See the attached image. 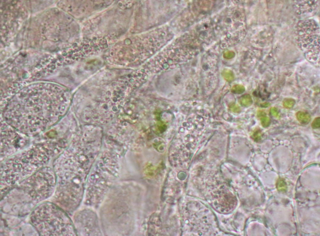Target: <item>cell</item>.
<instances>
[{
	"mask_svg": "<svg viewBox=\"0 0 320 236\" xmlns=\"http://www.w3.org/2000/svg\"><path fill=\"white\" fill-rule=\"evenodd\" d=\"M222 75L225 79L228 82H231L234 79V74L230 70H225L222 72Z\"/></svg>",
	"mask_w": 320,
	"mask_h": 236,
	"instance_id": "obj_8",
	"label": "cell"
},
{
	"mask_svg": "<svg viewBox=\"0 0 320 236\" xmlns=\"http://www.w3.org/2000/svg\"><path fill=\"white\" fill-rule=\"evenodd\" d=\"M270 104L269 103H265L261 104V107H269Z\"/></svg>",
	"mask_w": 320,
	"mask_h": 236,
	"instance_id": "obj_16",
	"label": "cell"
},
{
	"mask_svg": "<svg viewBox=\"0 0 320 236\" xmlns=\"http://www.w3.org/2000/svg\"><path fill=\"white\" fill-rule=\"evenodd\" d=\"M255 137L256 141H260L262 138V133L260 131H259L256 132Z\"/></svg>",
	"mask_w": 320,
	"mask_h": 236,
	"instance_id": "obj_15",
	"label": "cell"
},
{
	"mask_svg": "<svg viewBox=\"0 0 320 236\" xmlns=\"http://www.w3.org/2000/svg\"><path fill=\"white\" fill-rule=\"evenodd\" d=\"M245 90V87L242 85H236L232 87L231 92L236 94H241L243 93Z\"/></svg>",
	"mask_w": 320,
	"mask_h": 236,
	"instance_id": "obj_10",
	"label": "cell"
},
{
	"mask_svg": "<svg viewBox=\"0 0 320 236\" xmlns=\"http://www.w3.org/2000/svg\"><path fill=\"white\" fill-rule=\"evenodd\" d=\"M244 10L239 7H230L221 16L217 28L222 49L242 42L246 35L247 27Z\"/></svg>",
	"mask_w": 320,
	"mask_h": 236,
	"instance_id": "obj_3",
	"label": "cell"
},
{
	"mask_svg": "<svg viewBox=\"0 0 320 236\" xmlns=\"http://www.w3.org/2000/svg\"><path fill=\"white\" fill-rule=\"evenodd\" d=\"M32 225L41 236L77 235L73 222L66 212L55 204L45 202L30 216Z\"/></svg>",
	"mask_w": 320,
	"mask_h": 236,
	"instance_id": "obj_1",
	"label": "cell"
},
{
	"mask_svg": "<svg viewBox=\"0 0 320 236\" xmlns=\"http://www.w3.org/2000/svg\"><path fill=\"white\" fill-rule=\"evenodd\" d=\"M312 126L313 129H318L320 127V118L318 117L316 118L313 121Z\"/></svg>",
	"mask_w": 320,
	"mask_h": 236,
	"instance_id": "obj_12",
	"label": "cell"
},
{
	"mask_svg": "<svg viewBox=\"0 0 320 236\" xmlns=\"http://www.w3.org/2000/svg\"><path fill=\"white\" fill-rule=\"evenodd\" d=\"M73 224L77 235H103L97 214L90 209H83L75 213Z\"/></svg>",
	"mask_w": 320,
	"mask_h": 236,
	"instance_id": "obj_4",
	"label": "cell"
},
{
	"mask_svg": "<svg viewBox=\"0 0 320 236\" xmlns=\"http://www.w3.org/2000/svg\"><path fill=\"white\" fill-rule=\"evenodd\" d=\"M235 56V52L232 51H227L225 52L223 54V56L225 58L227 59H230L233 58Z\"/></svg>",
	"mask_w": 320,
	"mask_h": 236,
	"instance_id": "obj_13",
	"label": "cell"
},
{
	"mask_svg": "<svg viewBox=\"0 0 320 236\" xmlns=\"http://www.w3.org/2000/svg\"><path fill=\"white\" fill-rule=\"evenodd\" d=\"M56 182L52 170L45 168L21 182L16 189L22 199L33 206L50 197L55 191Z\"/></svg>",
	"mask_w": 320,
	"mask_h": 236,
	"instance_id": "obj_2",
	"label": "cell"
},
{
	"mask_svg": "<svg viewBox=\"0 0 320 236\" xmlns=\"http://www.w3.org/2000/svg\"><path fill=\"white\" fill-rule=\"evenodd\" d=\"M283 106L285 108L290 109L295 105V100L292 98H286L283 101Z\"/></svg>",
	"mask_w": 320,
	"mask_h": 236,
	"instance_id": "obj_9",
	"label": "cell"
},
{
	"mask_svg": "<svg viewBox=\"0 0 320 236\" xmlns=\"http://www.w3.org/2000/svg\"><path fill=\"white\" fill-rule=\"evenodd\" d=\"M261 124L264 128L268 127L271 124V120L270 118L268 117L264 116L261 117Z\"/></svg>",
	"mask_w": 320,
	"mask_h": 236,
	"instance_id": "obj_11",
	"label": "cell"
},
{
	"mask_svg": "<svg viewBox=\"0 0 320 236\" xmlns=\"http://www.w3.org/2000/svg\"><path fill=\"white\" fill-rule=\"evenodd\" d=\"M239 101L240 104L245 107L250 106L253 103V100L251 96L248 94L242 96L240 98Z\"/></svg>",
	"mask_w": 320,
	"mask_h": 236,
	"instance_id": "obj_7",
	"label": "cell"
},
{
	"mask_svg": "<svg viewBox=\"0 0 320 236\" xmlns=\"http://www.w3.org/2000/svg\"><path fill=\"white\" fill-rule=\"evenodd\" d=\"M196 38L201 43L209 44L214 38V27L210 19L205 18L201 20L195 29Z\"/></svg>",
	"mask_w": 320,
	"mask_h": 236,
	"instance_id": "obj_5",
	"label": "cell"
},
{
	"mask_svg": "<svg viewBox=\"0 0 320 236\" xmlns=\"http://www.w3.org/2000/svg\"><path fill=\"white\" fill-rule=\"evenodd\" d=\"M271 115L275 117H278L279 116V113L277 108L275 107H271L270 109Z\"/></svg>",
	"mask_w": 320,
	"mask_h": 236,
	"instance_id": "obj_14",
	"label": "cell"
},
{
	"mask_svg": "<svg viewBox=\"0 0 320 236\" xmlns=\"http://www.w3.org/2000/svg\"><path fill=\"white\" fill-rule=\"evenodd\" d=\"M297 119L300 123L303 124H308L311 120V116L306 112H298L296 115Z\"/></svg>",
	"mask_w": 320,
	"mask_h": 236,
	"instance_id": "obj_6",
	"label": "cell"
}]
</instances>
